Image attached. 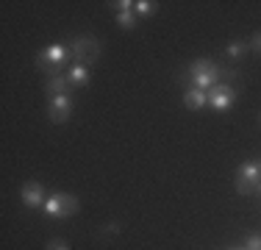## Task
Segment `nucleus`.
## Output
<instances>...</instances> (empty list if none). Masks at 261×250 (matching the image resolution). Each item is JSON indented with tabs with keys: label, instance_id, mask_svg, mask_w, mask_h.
Masks as SVG:
<instances>
[{
	"label": "nucleus",
	"instance_id": "2eb2a0df",
	"mask_svg": "<svg viewBox=\"0 0 261 250\" xmlns=\"http://www.w3.org/2000/svg\"><path fill=\"white\" fill-rule=\"evenodd\" d=\"M111 9H117V14H120V11H134V3H130V0H114V3H109Z\"/></svg>",
	"mask_w": 261,
	"mask_h": 250
},
{
	"label": "nucleus",
	"instance_id": "9b49d317",
	"mask_svg": "<svg viewBox=\"0 0 261 250\" xmlns=\"http://www.w3.org/2000/svg\"><path fill=\"white\" fill-rule=\"evenodd\" d=\"M67 81H70L72 89H81V86H86V84H89V67H84V64H72V67H70V72H67Z\"/></svg>",
	"mask_w": 261,
	"mask_h": 250
},
{
	"label": "nucleus",
	"instance_id": "f03ea898",
	"mask_svg": "<svg viewBox=\"0 0 261 250\" xmlns=\"http://www.w3.org/2000/svg\"><path fill=\"white\" fill-rule=\"evenodd\" d=\"M70 47L67 45H47L45 50H39V56H36V67H39L42 72H47V78L50 75H61L59 70L70 61Z\"/></svg>",
	"mask_w": 261,
	"mask_h": 250
},
{
	"label": "nucleus",
	"instance_id": "6e6552de",
	"mask_svg": "<svg viewBox=\"0 0 261 250\" xmlns=\"http://www.w3.org/2000/svg\"><path fill=\"white\" fill-rule=\"evenodd\" d=\"M45 189H42V184H36V181H28L25 186H22V203L28 206V209H39V206H45Z\"/></svg>",
	"mask_w": 261,
	"mask_h": 250
},
{
	"label": "nucleus",
	"instance_id": "aec40b11",
	"mask_svg": "<svg viewBox=\"0 0 261 250\" xmlns=\"http://www.w3.org/2000/svg\"><path fill=\"white\" fill-rule=\"evenodd\" d=\"M225 250H239V247H233V245H231V247H225Z\"/></svg>",
	"mask_w": 261,
	"mask_h": 250
},
{
	"label": "nucleus",
	"instance_id": "412c9836",
	"mask_svg": "<svg viewBox=\"0 0 261 250\" xmlns=\"http://www.w3.org/2000/svg\"><path fill=\"white\" fill-rule=\"evenodd\" d=\"M239 250H247V247H239Z\"/></svg>",
	"mask_w": 261,
	"mask_h": 250
},
{
	"label": "nucleus",
	"instance_id": "0eeeda50",
	"mask_svg": "<svg viewBox=\"0 0 261 250\" xmlns=\"http://www.w3.org/2000/svg\"><path fill=\"white\" fill-rule=\"evenodd\" d=\"M72 114V97L70 95H59V97H50V106H47V117H50V122L61 125L67 122Z\"/></svg>",
	"mask_w": 261,
	"mask_h": 250
},
{
	"label": "nucleus",
	"instance_id": "f3484780",
	"mask_svg": "<svg viewBox=\"0 0 261 250\" xmlns=\"http://www.w3.org/2000/svg\"><path fill=\"white\" fill-rule=\"evenodd\" d=\"M47 250H70V245L64 239H50L47 242Z\"/></svg>",
	"mask_w": 261,
	"mask_h": 250
},
{
	"label": "nucleus",
	"instance_id": "f8f14e48",
	"mask_svg": "<svg viewBox=\"0 0 261 250\" xmlns=\"http://www.w3.org/2000/svg\"><path fill=\"white\" fill-rule=\"evenodd\" d=\"M156 9H159L156 0H139V3H134V14H139V17H153Z\"/></svg>",
	"mask_w": 261,
	"mask_h": 250
},
{
	"label": "nucleus",
	"instance_id": "1a4fd4ad",
	"mask_svg": "<svg viewBox=\"0 0 261 250\" xmlns=\"http://www.w3.org/2000/svg\"><path fill=\"white\" fill-rule=\"evenodd\" d=\"M184 106H186L189 111H200L203 106H208V92L195 89V86H186V92H184Z\"/></svg>",
	"mask_w": 261,
	"mask_h": 250
},
{
	"label": "nucleus",
	"instance_id": "6ab92c4d",
	"mask_svg": "<svg viewBox=\"0 0 261 250\" xmlns=\"http://www.w3.org/2000/svg\"><path fill=\"white\" fill-rule=\"evenodd\" d=\"M256 195L261 197V181H258V186H256Z\"/></svg>",
	"mask_w": 261,
	"mask_h": 250
},
{
	"label": "nucleus",
	"instance_id": "7ed1b4c3",
	"mask_svg": "<svg viewBox=\"0 0 261 250\" xmlns=\"http://www.w3.org/2000/svg\"><path fill=\"white\" fill-rule=\"evenodd\" d=\"M70 56H72V61H75V64L89 67V64H95V61L100 59V42H97L95 36H89V34L75 36V39H72V45H70Z\"/></svg>",
	"mask_w": 261,
	"mask_h": 250
},
{
	"label": "nucleus",
	"instance_id": "20e7f679",
	"mask_svg": "<svg viewBox=\"0 0 261 250\" xmlns=\"http://www.w3.org/2000/svg\"><path fill=\"white\" fill-rule=\"evenodd\" d=\"M261 181V159H250L239 167L236 172V192L239 195H253Z\"/></svg>",
	"mask_w": 261,
	"mask_h": 250
},
{
	"label": "nucleus",
	"instance_id": "4468645a",
	"mask_svg": "<svg viewBox=\"0 0 261 250\" xmlns=\"http://www.w3.org/2000/svg\"><path fill=\"white\" fill-rule=\"evenodd\" d=\"M117 22H120L125 31H130L136 25V14H134V11H120V14H117Z\"/></svg>",
	"mask_w": 261,
	"mask_h": 250
},
{
	"label": "nucleus",
	"instance_id": "f257e3e1",
	"mask_svg": "<svg viewBox=\"0 0 261 250\" xmlns=\"http://www.w3.org/2000/svg\"><path fill=\"white\" fill-rule=\"evenodd\" d=\"M233 78H236L233 70H228V67L217 64V61H211V59H195L184 75L186 84L195 86V89H203V92H208L211 86H217V84H231Z\"/></svg>",
	"mask_w": 261,
	"mask_h": 250
},
{
	"label": "nucleus",
	"instance_id": "423d86ee",
	"mask_svg": "<svg viewBox=\"0 0 261 250\" xmlns=\"http://www.w3.org/2000/svg\"><path fill=\"white\" fill-rule=\"evenodd\" d=\"M233 97H236V92H233L231 84H217V86H211V89H208V106H211L214 111L231 109Z\"/></svg>",
	"mask_w": 261,
	"mask_h": 250
},
{
	"label": "nucleus",
	"instance_id": "39448f33",
	"mask_svg": "<svg viewBox=\"0 0 261 250\" xmlns=\"http://www.w3.org/2000/svg\"><path fill=\"white\" fill-rule=\"evenodd\" d=\"M42 211H45L47 217H72L78 211V197L67 195V192H53V195L45 200Z\"/></svg>",
	"mask_w": 261,
	"mask_h": 250
},
{
	"label": "nucleus",
	"instance_id": "9d476101",
	"mask_svg": "<svg viewBox=\"0 0 261 250\" xmlns=\"http://www.w3.org/2000/svg\"><path fill=\"white\" fill-rule=\"evenodd\" d=\"M70 81H67V75H50V78L45 81V92L50 97H59V95H70Z\"/></svg>",
	"mask_w": 261,
	"mask_h": 250
},
{
	"label": "nucleus",
	"instance_id": "ddd939ff",
	"mask_svg": "<svg viewBox=\"0 0 261 250\" xmlns=\"http://www.w3.org/2000/svg\"><path fill=\"white\" fill-rule=\"evenodd\" d=\"M225 53H228V59H239V56L247 53V45H245L242 39H233V42H228Z\"/></svg>",
	"mask_w": 261,
	"mask_h": 250
},
{
	"label": "nucleus",
	"instance_id": "a211bd4d",
	"mask_svg": "<svg viewBox=\"0 0 261 250\" xmlns=\"http://www.w3.org/2000/svg\"><path fill=\"white\" fill-rule=\"evenodd\" d=\"M250 45H253V50H256V53H261V31H258L256 36H253V42H250Z\"/></svg>",
	"mask_w": 261,
	"mask_h": 250
},
{
	"label": "nucleus",
	"instance_id": "dca6fc26",
	"mask_svg": "<svg viewBox=\"0 0 261 250\" xmlns=\"http://www.w3.org/2000/svg\"><path fill=\"white\" fill-rule=\"evenodd\" d=\"M247 250H261V234H250L247 236Z\"/></svg>",
	"mask_w": 261,
	"mask_h": 250
}]
</instances>
